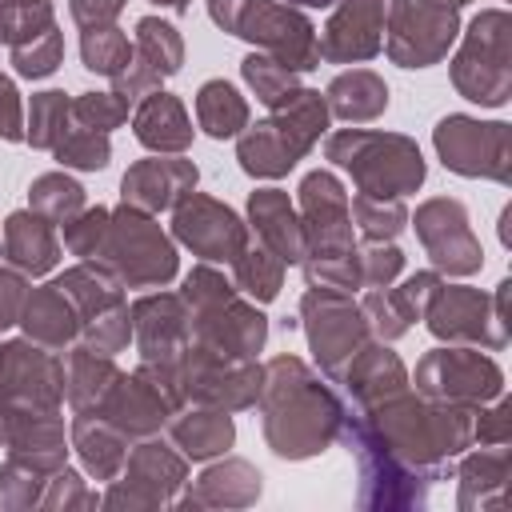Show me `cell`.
<instances>
[{
  "mask_svg": "<svg viewBox=\"0 0 512 512\" xmlns=\"http://www.w3.org/2000/svg\"><path fill=\"white\" fill-rule=\"evenodd\" d=\"M212 20L232 36L260 40L280 56L284 68H316L320 48L312 44V24L288 8H272L268 0H212Z\"/></svg>",
  "mask_w": 512,
  "mask_h": 512,
  "instance_id": "cell-2",
  "label": "cell"
},
{
  "mask_svg": "<svg viewBox=\"0 0 512 512\" xmlns=\"http://www.w3.org/2000/svg\"><path fill=\"white\" fill-rule=\"evenodd\" d=\"M0 136L20 140V116H16V92L12 84L0 76Z\"/></svg>",
  "mask_w": 512,
  "mask_h": 512,
  "instance_id": "cell-25",
  "label": "cell"
},
{
  "mask_svg": "<svg viewBox=\"0 0 512 512\" xmlns=\"http://www.w3.org/2000/svg\"><path fill=\"white\" fill-rule=\"evenodd\" d=\"M8 256L24 272H48L56 264V244H52L48 224L32 220L28 212H16L8 220Z\"/></svg>",
  "mask_w": 512,
  "mask_h": 512,
  "instance_id": "cell-11",
  "label": "cell"
},
{
  "mask_svg": "<svg viewBox=\"0 0 512 512\" xmlns=\"http://www.w3.org/2000/svg\"><path fill=\"white\" fill-rule=\"evenodd\" d=\"M324 124H328V112H324L320 92L296 88V96H288L268 124H256L240 140L244 172H252V176H280V172H288L296 164V156L308 152V144L320 136Z\"/></svg>",
  "mask_w": 512,
  "mask_h": 512,
  "instance_id": "cell-1",
  "label": "cell"
},
{
  "mask_svg": "<svg viewBox=\"0 0 512 512\" xmlns=\"http://www.w3.org/2000/svg\"><path fill=\"white\" fill-rule=\"evenodd\" d=\"M124 0H72V16L84 24V28H104L116 12H120Z\"/></svg>",
  "mask_w": 512,
  "mask_h": 512,
  "instance_id": "cell-24",
  "label": "cell"
},
{
  "mask_svg": "<svg viewBox=\"0 0 512 512\" xmlns=\"http://www.w3.org/2000/svg\"><path fill=\"white\" fill-rule=\"evenodd\" d=\"M416 20H408L400 12V4L392 0L396 12V36L388 44V52L404 64V68H424L428 60H436L452 36H456V12L448 4H432V0H416Z\"/></svg>",
  "mask_w": 512,
  "mask_h": 512,
  "instance_id": "cell-4",
  "label": "cell"
},
{
  "mask_svg": "<svg viewBox=\"0 0 512 512\" xmlns=\"http://www.w3.org/2000/svg\"><path fill=\"white\" fill-rule=\"evenodd\" d=\"M440 4H464V0H440Z\"/></svg>",
  "mask_w": 512,
  "mask_h": 512,
  "instance_id": "cell-29",
  "label": "cell"
},
{
  "mask_svg": "<svg viewBox=\"0 0 512 512\" xmlns=\"http://www.w3.org/2000/svg\"><path fill=\"white\" fill-rule=\"evenodd\" d=\"M32 204H36L44 216H52V220H68V216L84 204V192H80V184H72V180H64V176H44V180H36V188H32Z\"/></svg>",
  "mask_w": 512,
  "mask_h": 512,
  "instance_id": "cell-18",
  "label": "cell"
},
{
  "mask_svg": "<svg viewBox=\"0 0 512 512\" xmlns=\"http://www.w3.org/2000/svg\"><path fill=\"white\" fill-rule=\"evenodd\" d=\"M236 276H240V288H248L256 300H272L280 288V264H272L268 252H240Z\"/></svg>",
  "mask_w": 512,
  "mask_h": 512,
  "instance_id": "cell-20",
  "label": "cell"
},
{
  "mask_svg": "<svg viewBox=\"0 0 512 512\" xmlns=\"http://www.w3.org/2000/svg\"><path fill=\"white\" fill-rule=\"evenodd\" d=\"M136 44H140V60L156 72V76H168L180 68V36L172 24H160V20H140L136 24Z\"/></svg>",
  "mask_w": 512,
  "mask_h": 512,
  "instance_id": "cell-14",
  "label": "cell"
},
{
  "mask_svg": "<svg viewBox=\"0 0 512 512\" xmlns=\"http://www.w3.org/2000/svg\"><path fill=\"white\" fill-rule=\"evenodd\" d=\"M388 8H392V0H348V4L332 16L320 52L332 56V60L376 56V48H380V28H384V12H388Z\"/></svg>",
  "mask_w": 512,
  "mask_h": 512,
  "instance_id": "cell-7",
  "label": "cell"
},
{
  "mask_svg": "<svg viewBox=\"0 0 512 512\" xmlns=\"http://www.w3.org/2000/svg\"><path fill=\"white\" fill-rule=\"evenodd\" d=\"M356 216H360V228H364L372 240L392 236V232H400V224H404V208H400V204L372 208V200H368V196H360V200H356Z\"/></svg>",
  "mask_w": 512,
  "mask_h": 512,
  "instance_id": "cell-23",
  "label": "cell"
},
{
  "mask_svg": "<svg viewBox=\"0 0 512 512\" xmlns=\"http://www.w3.org/2000/svg\"><path fill=\"white\" fill-rule=\"evenodd\" d=\"M80 52H84V68L88 72H104V76H120L124 64L132 60V48H128V40L116 28H92V32H84Z\"/></svg>",
  "mask_w": 512,
  "mask_h": 512,
  "instance_id": "cell-15",
  "label": "cell"
},
{
  "mask_svg": "<svg viewBox=\"0 0 512 512\" xmlns=\"http://www.w3.org/2000/svg\"><path fill=\"white\" fill-rule=\"evenodd\" d=\"M68 112H72V108H68L64 92H44V96H36V100H32V132H28V140H32L36 148H56L60 136L68 132V128H64Z\"/></svg>",
  "mask_w": 512,
  "mask_h": 512,
  "instance_id": "cell-17",
  "label": "cell"
},
{
  "mask_svg": "<svg viewBox=\"0 0 512 512\" xmlns=\"http://www.w3.org/2000/svg\"><path fill=\"white\" fill-rule=\"evenodd\" d=\"M60 64V36L56 28H40L28 44H16V72L20 76H48Z\"/></svg>",
  "mask_w": 512,
  "mask_h": 512,
  "instance_id": "cell-19",
  "label": "cell"
},
{
  "mask_svg": "<svg viewBox=\"0 0 512 512\" xmlns=\"http://www.w3.org/2000/svg\"><path fill=\"white\" fill-rule=\"evenodd\" d=\"M20 280L16 276H8V272H0V328H8L12 320H16V308H20Z\"/></svg>",
  "mask_w": 512,
  "mask_h": 512,
  "instance_id": "cell-26",
  "label": "cell"
},
{
  "mask_svg": "<svg viewBox=\"0 0 512 512\" xmlns=\"http://www.w3.org/2000/svg\"><path fill=\"white\" fill-rule=\"evenodd\" d=\"M196 184V168L184 160H148L124 176V200H136L140 208H168L180 192Z\"/></svg>",
  "mask_w": 512,
  "mask_h": 512,
  "instance_id": "cell-8",
  "label": "cell"
},
{
  "mask_svg": "<svg viewBox=\"0 0 512 512\" xmlns=\"http://www.w3.org/2000/svg\"><path fill=\"white\" fill-rule=\"evenodd\" d=\"M136 140L148 144V148H160V152H180L192 140V128H188L184 108L168 92L148 96L140 104V112H136Z\"/></svg>",
  "mask_w": 512,
  "mask_h": 512,
  "instance_id": "cell-9",
  "label": "cell"
},
{
  "mask_svg": "<svg viewBox=\"0 0 512 512\" xmlns=\"http://www.w3.org/2000/svg\"><path fill=\"white\" fill-rule=\"evenodd\" d=\"M436 148L444 164L464 176L508 180V124H476L464 116H448L436 128Z\"/></svg>",
  "mask_w": 512,
  "mask_h": 512,
  "instance_id": "cell-3",
  "label": "cell"
},
{
  "mask_svg": "<svg viewBox=\"0 0 512 512\" xmlns=\"http://www.w3.org/2000/svg\"><path fill=\"white\" fill-rule=\"evenodd\" d=\"M328 96H332L336 116H344V120H368V116H376V112L388 104V88H384L372 72L340 76V80L328 88Z\"/></svg>",
  "mask_w": 512,
  "mask_h": 512,
  "instance_id": "cell-12",
  "label": "cell"
},
{
  "mask_svg": "<svg viewBox=\"0 0 512 512\" xmlns=\"http://www.w3.org/2000/svg\"><path fill=\"white\" fill-rule=\"evenodd\" d=\"M156 4H164V8H176V12H184V8H188V0H156Z\"/></svg>",
  "mask_w": 512,
  "mask_h": 512,
  "instance_id": "cell-28",
  "label": "cell"
},
{
  "mask_svg": "<svg viewBox=\"0 0 512 512\" xmlns=\"http://www.w3.org/2000/svg\"><path fill=\"white\" fill-rule=\"evenodd\" d=\"M56 160L60 164H72V168H104L108 164V140L104 136H96V128L92 132H64L60 136V144H56Z\"/></svg>",
  "mask_w": 512,
  "mask_h": 512,
  "instance_id": "cell-21",
  "label": "cell"
},
{
  "mask_svg": "<svg viewBox=\"0 0 512 512\" xmlns=\"http://www.w3.org/2000/svg\"><path fill=\"white\" fill-rule=\"evenodd\" d=\"M176 236L208 260H236L244 248V228H240L236 212H228L212 200L184 204L176 212Z\"/></svg>",
  "mask_w": 512,
  "mask_h": 512,
  "instance_id": "cell-6",
  "label": "cell"
},
{
  "mask_svg": "<svg viewBox=\"0 0 512 512\" xmlns=\"http://www.w3.org/2000/svg\"><path fill=\"white\" fill-rule=\"evenodd\" d=\"M252 220L260 236L280 252V260H304V236L292 220V208L280 192H260L252 196Z\"/></svg>",
  "mask_w": 512,
  "mask_h": 512,
  "instance_id": "cell-10",
  "label": "cell"
},
{
  "mask_svg": "<svg viewBox=\"0 0 512 512\" xmlns=\"http://www.w3.org/2000/svg\"><path fill=\"white\" fill-rule=\"evenodd\" d=\"M196 112H200V124H204L212 136H220V140H224V136H236V132L244 128V120H248L244 100H240L236 88L224 84V80H208V84L200 88Z\"/></svg>",
  "mask_w": 512,
  "mask_h": 512,
  "instance_id": "cell-13",
  "label": "cell"
},
{
  "mask_svg": "<svg viewBox=\"0 0 512 512\" xmlns=\"http://www.w3.org/2000/svg\"><path fill=\"white\" fill-rule=\"evenodd\" d=\"M304 312L312 316L308 324V340L316 348V360L324 364V372H340V360L352 356V348H360V316L328 292H312L304 300Z\"/></svg>",
  "mask_w": 512,
  "mask_h": 512,
  "instance_id": "cell-5",
  "label": "cell"
},
{
  "mask_svg": "<svg viewBox=\"0 0 512 512\" xmlns=\"http://www.w3.org/2000/svg\"><path fill=\"white\" fill-rule=\"evenodd\" d=\"M244 76L248 84L256 88V96L268 104V108H280L288 96H296V84H292V72L280 64V60H264V56H248L244 60Z\"/></svg>",
  "mask_w": 512,
  "mask_h": 512,
  "instance_id": "cell-16",
  "label": "cell"
},
{
  "mask_svg": "<svg viewBox=\"0 0 512 512\" xmlns=\"http://www.w3.org/2000/svg\"><path fill=\"white\" fill-rule=\"evenodd\" d=\"M288 4H300V8H328V4H336V0H288Z\"/></svg>",
  "mask_w": 512,
  "mask_h": 512,
  "instance_id": "cell-27",
  "label": "cell"
},
{
  "mask_svg": "<svg viewBox=\"0 0 512 512\" xmlns=\"http://www.w3.org/2000/svg\"><path fill=\"white\" fill-rule=\"evenodd\" d=\"M124 100L112 92V96H96V92H88V96H80L76 104H72V116L76 120H84L88 128H100V132H108V128H116L120 120H124Z\"/></svg>",
  "mask_w": 512,
  "mask_h": 512,
  "instance_id": "cell-22",
  "label": "cell"
}]
</instances>
